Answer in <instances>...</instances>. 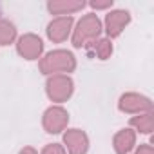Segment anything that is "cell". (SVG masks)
<instances>
[{"label": "cell", "mask_w": 154, "mask_h": 154, "mask_svg": "<svg viewBox=\"0 0 154 154\" xmlns=\"http://www.w3.org/2000/svg\"><path fill=\"white\" fill-rule=\"evenodd\" d=\"M74 67H76L74 56L69 51H62V49L49 53L40 62V69L45 74H51V72H71Z\"/></svg>", "instance_id": "6da1fadb"}, {"label": "cell", "mask_w": 154, "mask_h": 154, "mask_svg": "<svg viewBox=\"0 0 154 154\" xmlns=\"http://www.w3.org/2000/svg\"><path fill=\"white\" fill-rule=\"evenodd\" d=\"M100 31H102V26H100L98 17L93 13L85 15L78 22V27L74 29V36H72L74 47H82V45H87L89 42H94V38L100 35Z\"/></svg>", "instance_id": "7a4b0ae2"}, {"label": "cell", "mask_w": 154, "mask_h": 154, "mask_svg": "<svg viewBox=\"0 0 154 154\" xmlns=\"http://www.w3.org/2000/svg\"><path fill=\"white\" fill-rule=\"evenodd\" d=\"M72 93V80L65 74H54L47 80V94L53 102H65Z\"/></svg>", "instance_id": "3957f363"}, {"label": "cell", "mask_w": 154, "mask_h": 154, "mask_svg": "<svg viewBox=\"0 0 154 154\" xmlns=\"http://www.w3.org/2000/svg\"><path fill=\"white\" fill-rule=\"evenodd\" d=\"M67 120H69V116H67V112L62 107H51L44 114V127H45L47 132L56 134V132L65 129Z\"/></svg>", "instance_id": "277c9868"}, {"label": "cell", "mask_w": 154, "mask_h": 154, "mask_svg": "<svg viewBox=\"0 0 154 154\" xmlns=\"http://www.w3.org/2000/svg\"><path fill=\"white\" fill-rule=\"evenodd\" d=\"M63 141L67 145L69 154H85L87 147H89V140L85 136V132H82L80 129H71L65 132Z\"/></svg>", "instance_id": "5b68a950"}, {"label": "cell", "mask_w": 154, "mask_h": 154, "mask_svg": "<svg viewBox=\"0 0 154 154\" xmlns=\"http://www.w3.org/2000/svg\"><path fill=\"white\" fill-rule=\"evenodd\" d=\"M42 49H44V44H42V40H40L38 36H35V35H24V36L18 40V53H20L24 58H27V60L38 58L40 53H42Z\"/></svg>", "instance_id": "8992f818"}, {"label": "cell", "mask_w": 154, "mask_h": 154, "mask_svg": "<svg viewBox=\"0 0 154 154\" xmlns=\"http://www.w3.org/2000/svg\"><path fill=\"white\" fill-rule=\"evenodd\" d=\"M71 26H72V18L71 17H60L54 18L49 26H47V35L53 42H63L69 33H71Z\"/></svg>", "instance_id": "52a82bcc"}, {"label": "cell", "mask_w": 154, "mask_h": 154, "mask_svg": "<svg viewBox=\"0 0 154 154\" xmlns=\"http://www.w3.org/2000/svg\"><path fill=\"white\" fill-rule=\"evenodd\" d=\"M131 17L127 11H122V9H116V11H111L105 18V26H107V35L109 36H118L122 33V29L129 24Z\"/></svg>", "instance_id": "ba28073f"}, {"label": "cell", "mask_w": 154, "mask_h": 154, "mask_svg": "<svg viewBox=\"0 0 154 154\" xmlns=\"http://www.w3.org/2000/svg\"><path fill=\"white\" fill-rule=\"evenodd\" d=\"M149 107H150L149 100L140 94H125L120 100V109L125 112H140L141 109H149Z\"/></svg>", "instance_id": "9c48e42d"}, {"label": "cell", "mask_w": 154, "mask_h": 154, "mask_svg": "<svg viewBox=\"0 0 154 154\" xmlns=\"http://www.w3.org/2000/svg\"><path fill=\"white\" fill-rule=\"evenodd\" d=\"M132 145H134V132L132 131L123 129L114 136V149L118 154H127L132 149Z\"/></svg>", "instance_id": "30bf717a"}, {"label": "cell", "mask_w": 154, "mask_h": 154, "mask_svg": "<svg viewBox=\"0 0 154 154\" xmlns=\"http://www.w3.org/2000/svg\"><path fill=\"white\" fill-rule=\"evenodd\" d=\"M47 8L54 15H71L76 9H82L84 2H51Z\"/></svg>", "instance_id": "8fae6325"}, {"label": "cell", "mask_w": 154, "mask_h": 154, "mask_svg": "<svg viewBox=\"0 0 154 154\" xmlns=\"http://www.w3.org/2000/svg\"><path fill=\"white\" fill-rule=\"evenodd\" d=\"M17 31H15V26L8 20H0V44L6 45L9 42H13Z\"/></svg>", "instance_id": "7c38bea8"}, {"label": "cell", "mask_w": 154, "mask_h": 154, "mask_svg": "<svg viewBox=\"0 0 154 154\" xmlns=\"http://www.w3.org/2000/svg\"><path fill=\"white\" fill-rule=\"evenodd\" d=\"M131 123L134 127H138V131H141V132H150L152 131V116L150 114H145V116H140V118H132Z\"/></svg>", "instance_id": "4fadbf2b"}, {"label": "cell", "mask_w": 154, "mask_h": 154, "mask_svg": "<svg viewBox=\"0 0 154 154\" xmlns=\"http://www.w3.org/2000/svg\"><path fill=\"white\" fill-rule=\"evenodd\" d=\"M94 44V53L98 54V58L105 60L111 53H112V45L109 40H98V42H93Z\"/></svg>", "instance_id": "5bb4252c"}, {"label": "cell", "mask_w": 154, "mask_h": 154, "mask_svg": "<svg viewBox=\"0 0 154 154\" xmlns=\"http://www.w3.org/2000/svg\"><path fill=\"white\" fill-rule=\"evenodd\" d=\"M42 154H65V150L62 149V145H58V143H51V145H47V147L42 150Z\"/></svg>", "instance_id": "9a60e30c"}, {"label": "cell", "mask_w": 154, "mask_h": 154, "mask_svg": "<svg viewBox=\"0 0 154 154\" xmlns=\"http://www.w3.org/2000/svg\"><path fill=\"white\" fill-rule=\"evenodd\" d=\"M136 154H152V149L149 147V145H141L140 149H138V152Z\"/></svg>", "instance_id": "2e32d148"}, {"label": "cell", "mask_w": 154, "mask_h": 154, "mask_svg": "<svg viewBox=\"0 0 154 154\" xmlns=\"http://www.w3.org/2000/svg\"><path fill=\"white\" fill-rule=\"evenodd\" d=\"M91 6H93V8H96V9H98V8H100V9H103V8H109V6H111V2H102V4H98V2H93Z\"/></svg>", "instance_id": "e0dca14e"}, {"label": "cell", "mask_w": 154, "mask_h": 154, "mask_svg": "<svg viewBox=\"0 0 154 154\" xmlns=\"http://www.w3.org/2000/svg\"><path fill=\"white\" fill-rule=\"evenodd\" d=\"M20 154H36V150H35V149H31V147H26V149H22V150H20Z\"/></svg>", "instance_id": "ac0fdd59"}]
</instances>
